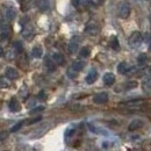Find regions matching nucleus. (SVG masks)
Returning <instances> with one entry per match:
<instances>
[{"instance_id": "nucleus-1", "label": "nucleus", "mask_w": 151, "mask_h": 151, "mask_svg": "<svg viewBox=\"0 0 151 151\" xmlns=\"http://www.w3.org/2000/svg\"><path fill=\"white\" fill-rule=\"evenodd\" d=\"M130 15V6L128 2H122L119 8V17L121 19H127Z\"/></svg>"}, {"instance_id": "nucleus-2", "label": "nucleus", "mask_w": 151, "mask_h": 151, "mask_svg": "<svg viewBox=\"0 0 151 151\" xmlns=\"http://www.w3.org/2000/svg\"><path fill=\"white\" fill-rule=\"evenodd\" d=\"M129 44L130 45H137V44H139L142 41H143V37H142V34L139 33V32H134L132 35L129 36Z\"/></svg>"}, {"instance_id": "nucleus-3", "label": "nucleus", "mask_w": 151, "mask_h": 151, "mask_svg": "<svg viewBox=\"0 0 151 151\" xmlns=\"http://www.w3.org/2000/svg\"><path fill=\"white\" fill-rule=\"evenodd\" d=\"M93 101L98 105H102V104H106L108 101V94L102 92V93H99V94L94 95L93 98Z\"/></svg>"}, {"instance_id": "nucleus-4", "label": "nucleus", "mask_w": 151, "mask_h": 151, "mask_svg": "<svg viewBox=\"0 0 151 151\" xmlns=\"http://www.w3.org/2000/svg\"><path fill=\"white\" fill-rule=\"evenodd\" d=\"M4 13H5V18L8 20V21L14 20L15 17H17V11H15L13 7H6Z\"/></svg>"}, {"instance_id": "nucleus-5", "label": "nucleus", "mask_w": 151, "mask_h": 151, "mask_svg": "<svg viewBox=\"0 0 151 151\" xmlns=\"http://www.w3.org/2000/svg\"><path fill=\"white\" fill-rule=\"evenodd\" d=\"M78 45H79V38L75 36V37L71 38V41H70V43H69V51L71 52V54H75L77 52V50H78Z\"/></svg>"}, {"instance_id": "nucleus-6", "label": "nucleus", "mask_w": 151, "mask_h": 151, "mask_svg": "<svg viewBox=\"0 0 151 151\" xmlns=\"http://www.w3.org/2000/svg\"><path fill=\"white\" fill-rule=\"evenodd\" d=\"M142 127H143V121L139 120V119H136V120H134V121L130 122V124L128 127V130L129 132H134V130H137V129H139Z\"/></svg>"}, {"instance_id": "nucleus-7", "label": "nucleus", "mask_w": 151, "mask_h": 151, "mask_svg": "<svg viewBox=\"0 0 151 151\" xmlns=\"http://www.w3.org/2000/svg\"><path fill=\"white\" fill-rule=\"evenodd\" d=\"M6 77L11 80H14V79L19 78V72L14 68H7L6 69Z\"/></svg>"}, {"instance_id": "nucleus-8", "label": "nucleus", "mask_w": 151, "mask_h": 151, "mask_svg": "<svg viewBox=\"0 0 151 151\" xmlns=\"http://www.w3.org/2000/svg\"><path fill=\"white\" fill-rule=\"evenodd\" d=\"M102 79H104V84L106 86H112L114 83H115V76L113 73H111V72L106 73V75L104 76Z\"/></svg>"}, {"instance_id": "nucleus-9", "label": "nucleus", "mask_w": 151, "mask_h": 151, "mask_svg": "<svg viewBox=\"0 0 151 151\" xmlns=\"http://www.w3.org/2000/svg\"><path fill=\"white\" fill-rule=\"evenodd\" d=\"M96 79H98V72H96L95 70H91V71L88 72V75L86 76V83H87L88 85L95 83Z\"/></svg>"}, {"instance_id": "nucleus-10", "label": "nucleus", "mask_w": 151, "mask_h": 151, "mask_svg": "<svg viewBox=\"0 0 151 151\" xmlns=\"http://www.w3.org/2000/svg\"><path fill=\"white\" fill-rule=\"evenodd\" d=\"M22 35H23V37L27 38V40L33 37V28L30 26H28V24H24L23 29H22Z\"/></svg>"}, {"instance_id": "nucleus-11", "label": "nucleus", "mask_w": 151, "mask_h": 151, "mask_svg": "<svg viewBox=\"0 0 151 151\" xmlns=\"http://www.w3.org/2000/svg\"><path fill=\"white\" fill-rule=\"evenodd\" d=\"M142 88L144 92H151V76H148L147 78H144V80L142 83Z\"/></svg>"}, {"instance_id": "nucleus-12", "label": "nucleus", "mask_w": 151, "mask_h": 151, "mask_svg": "<svg viewBox=\"0 0 151 151\" xmlns=\"http://www.w3.org/2000/svg\"><path fill=\"white\" fill-rule=\"evenodd\" d=\"M20 104L19 101L15 99V98H13L12 100H11V102H9V111L11 112H19L20 111Z\"/></svg>"}, {"instance_id": "nucleus-13", "label": "nucleus", "mask_w": 151, "mask_h": 151, "mask_svg": "<svg viewBox=\"0 0 151 151\" xmlns=\"http://www.w3.org/2000/svg\"><path fill=\"white\" fill-rule=\"evenodd\" d=\"M86 32L90 35H96V33H98V26L95 23H93V22L88 23L87 27H86Z\"/></svg>"}, {"instance_id": "nucleus-14", "label": "nucleus", "mask_w": 151, "mask_h": 151, "mask_svg": "<svg viewBox=\"0 0 151 151\" xmlns=\"http://www.w3.org/2000/svg\"><path fill=\"white\" fill-rule=\"evenodd\" d=\"M84 66H85V63H84L83 60H75L71 68H72L75 71L79 72V71H81V70L84 69Z\"/></svg>"}, {"instance_id": "nucleus-15", "label": "nucleus", "mask_w": 151, "mask_h": 151, "mask_svg": "<svg viewBox=\"0 0 151 151\" xmlns=\"http://www.w3.org/2000/svg\"><path fill=\"white\" fill-rule=\"evenodd\" d=\"M32 55L35 57V58H41L42 55H43V50H42V48H41L40 45L34 47L33 50H32Z\"/></svg>"}, {"instance_id": "nucleus-16", "label": "nucleus", "mask_w": 151, "mask_h": 151, "mask_svg": "<svg viewBox=\"0 0 151 151\" xmlns=\"http://www.w3.org/2000/svg\"><path fill=\"white\" fill-rule=\"evenodd\" d=\"M52 59H54V62L58 64V65H62V64H64V57L62 54H59V52H55L54 55H52Z\"/></svg>"}, {"instance_id": "nucleus-17", "label": "nucleus", "mask_w": 151, "mask_h": 151, "mask_svg": "<svg viewBox=\"0 0 151 151\" xmlns=\"http://www.w3.org/2000/svg\"><path fill=\"white\" fill-rule=\"evenodd\" d=\"M117 71H119V73H121V75L127 73V71H128V65H127V63H126V62L120 63V64L117 65Z\"/></svg>"}, {"instance_id": "nucleus-18", "label": "nucleus", "mask_w": 151, "mask_h": 151, "mask_svg": "<svg viewBox=\"0 0 151 151\" xmlns=\"http://www.w3.org/2000/svg\"><path fill=\"white\" fill-rule=\"evenodd\" d=\"M45 65H47V69L49 70V72H54V71H55V69H56V65H55L54 59L51 60V59L47 58V60H45Z\"/></svg>"}, {"instance_id": "nucleus-19", "label": "nucleus", "mask_w": 151, "mask_h": 151, "mask_svg": "<svg viewBox=\"0 0 151 151\" xmlns=\"http://www.w3.org/2000/svg\"><path fill=\"white\" fill-rule=\"evenodd\" d=\"M38 8L42 12H45L49 8V1L48 0H38Z\"/></svg>"}, {"instance_id": "nucleus-20", "label": "nucleus", "mask_w": 151, "mask_h": 151, "mask_svg": "<svg viewBox=\"0 0 151 151\" xmlns=\"http://www.w3.org/2000/svg\"><path fill=\"white\" fill-rule=\"evenodd\" d=\"M8 78L7 77H4V76H0V87H2V88H7V87H9V81L7 80Z\"/></svg>"}, {"instance_id": "nucleus-21", "label": "nucleus", "mask_w": 151, "mask_h": 151, "mask_svg": "<svg viewBox=\"0 0 151 151\" xmlns=\"http://www.w3.org/2000/svg\"><path fill=\"white\" fill-rule=\"evenodd\" d=\"M111 47L113 48L114 50H120V44H119V40H117V37L116 36H113L112 37V40H111Z\"/></svg>"}, {"instance_id": "nucleus-22", "label": "nucleus", "mask_w": 151, "mask_h": 151, "mask_svg": "<svg viewBox=\"0 0 151 151\" xmlns=\"http://www.w3.org/2000/svg\"><path fill=\"white\" fill-rule=\"evenodd\" d=\"M90 52H91V50H90V48H87V47H84V48H81V50H80V56L84 57V58H86V57L90 56Z\"/></svg>"}, {"instance_id": "nucleus-23", "label": "nucleus", "mask_w": 151, "mask_h": 151, "mask_svg": "<svg viewBox=\"0 0 151 151\" xmlns=\"http://www.w3.org/2000/svg\"><path fill=\"white\" fill-rule=\"evenodd\" d=\"M32 1H33V0H21V1H20V2H21V9H22V11H27Z\"/></svg>"}, {"instance_id": "nucleus-24", "label": "nucleus", "mask_w": 151, "mask_h": 151, "mask_svg": "<svg viewBox=\"0 0 151 151\" xmlns=\"http://www.w3.org/2000/svg\"><path fill=\"white\" fill-rule=\"evenodd\" d=\"M147 60H148V57L145 54H141L139 56L137 57V62H138V64H144V63H147Z\"/></svg>"}, {"instance_id": "nucleus-25", "label": "nucleus", "mask_w": 151, "mask_h": 151, "mask_svg": "<svg viewBox=\"0 0 151 151\" xmlns=\"http://www.w3.org/2000/svg\"><path fill=\"white\" fill-rule=\"evenodd\" d=\"M124 87H126V90H132V88L137 87V83H136V81H128V83L124 85Z\"/></svg>"}, {"instance_id": "nucleus-26", "label": "nucleus", "mask_w": 151, "mask_h": 151, "mask_svg": "<svg viewBox=\"0 0 151 151\" xmlns=\"http://www.w3.org/2000/svg\"><path fill=\"white\" fill-rule=\"evenodd\" d=\"M22 124H23V122H22V121H20V122H18L17 124H14V126H13V128L11 129V132H18V130H19V129H20V128L22 127Z\"/></svg>"}, {"instance_id": "nucleus-27", "label": "nucleus", "mask_w": 151, "mask_h": 151, "mask_svg": "<svg viewBox=\"0 0 151 151\" xmlns=\"http://www.w3.org/2000/svg\"><path fill=\"white\" fill-rule=\"evenodd\" d=\"M68 76H69L70 78H76V77H77V71H75V70L71 68V69L68 70Z\"/></svg>"}, {"instance_id": "nucleus-28", "label": "nucleus", "mask_w": 151, "mask_h": 151, "mask_svg": "<svg viewBox=\"0 0 151 151\" xmlns=\"http://www.w3.org/2000/svg\"><path fill=\"white\" fill-rule=\"evenodd\" d=\"M42 111H44V107H43V106H40V107H36L35 109H32V111H30V114L38 113V112H42Z\"/></svg>"}, {"instance_id": "nucleus-29", "label": "nucleus", "mask_w": 151, "mask_h": 151, "mask_svg": "<svg viewBox=\"0 0 151 151\" xmlns=\"http://www.w3.org/2000/svg\"><path fill=\"white\" fill-rule=\"evenodd\" d=\"M14 48H15V49H17V51H22V44H21V43H20V42H15V43H14Z\"/></svg>"}, {"instance_id": "nucleus-30", "label": "nucleus", "mask_w": 151, "mask_h": 151, "mask_svg": "<svg viewBox=\"0 0 151 151\" xmlns=\"http://www.w3.org/2000/svg\"><path fill=\"white\" fill-rule=\"evenodd\" d=\"M38 121H41V116H38L36 119H34V120H30L29 122H28V124H33V123H36Z\"/></svg>"}, {"instance_id": "nucleus-31", "label": "nucleus", "mask_w": 151, "mask_h": 151, "mask_svg": "<svg viewBox=\"0 0 151 151\" xmlns=\"http://www.w3.org/2000/svg\"><path fill=\"white\" fill-rule=\"evenodd\" d=\"M73 132H75V129H69V130H66L65 136H66V137H69V136H70V135H72Z\"/></svg>"}, {"instance_id": "nucleus-32", "label": "nucleus", "mask_w": 151, "mask_h": 151, "mask_svg": "<svg viewBox=\"0 0 151 151\" xmlns=\"http://www.w3.org/2000/svg\"><path fill=\"white\" fill-rule=\"evenodd\" d=\"M72 4H73L75 7H78L79 4H80V0H72Z\"/></svg>"}, {"instance_id": "nucleus-33", "label": "nucleus", "mask_w": 151, "mask_h": 151, "mask_svg": "<svg viewBox=\"0 0 151 151\" xmlns=\"http://www.w3.org/2000/svg\"><path fill=\"white\" fill-rule=\"evenodd\" d=\"M0 37H1V40H6V38H7V33H6V32H5V33H2Z\"/></svg>"}, {"instance_id": "nucleus-34", "label": "nucleus", "mask_w": 151, "mask_h": 151, "mask_svg": "<svg viewBox=\"0 0 151 151\" xmlns=\"http://www.w3.org/2000/svg\"><path fill=\"white\" fill-rule=\"evenodd\" d=\"M102 148H105V149H107V148H108V143H106V142H104V143H102Z\"/></svg>"}, {"instance_id": "nucleus-35", "label": "nucleus", "mask_w": 151, "mask_h": 151, "mask_svg": "<svg viewBox=\"0 0 151 151\" xmlns=\"http://www.w3.org/2000/svg\"><path fill=\"white\" fill-rule=\"evenodd\" d=\"M4 56V49L0 47V57H2Z\"/></svg>"}, {"instance_id": "nucleus-36", "label": "nucleus", "mask_w": 151, "mask_h": 151, "mask_svg": "<svg viewBox=\"0 0 151 151\" xmlns=\"http://www.w3.org/2000/svg\"><path fill=\"white\" fill-rule=\"evenodd\" d=\"M149 50L151 51V44H150V47H149Z\"/></svg>"}, {"instance_id": "nucleus-37", "label": "nucleus", "mask_w": 151, "mask_h": 151, "mask_svg": "<svg viewBox=\"0 0 151 151\" xmlns=\"http://www.w3.org/2000/svg\"><path fill=\"white\" fill-rule=\"evenodd\" d=\"M17 1H19V2H20V1H21V0H17Z\"/></svg>"}]
</instances>
